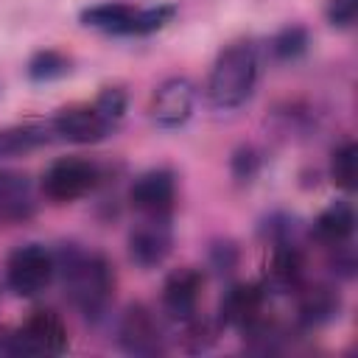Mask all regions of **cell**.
Wrapping results in <instances>:
<instances>
[{
  "label": "cell",
  "mask_w": 358,
  "mask_h": 358,
  "mask_svg": "<svg viewBox=\"0 0 358 358\" xmlns=\"http://www.w3.org/2000/svg\"><path fill=\"white\" fill-rule=\"evenodd\" d=\"M67 350V327L53 310H34L17 330L3 333V355H59Z\"/></svg>",
  "instance_id": "4"
},
{
  "label": "cell",
  "mask_w": 358,
  "mask_h": 358,
  "mask_svg": "<svg viewBox=\"0 0 358 358\" xmlns=\"http://www.w3.org/2000/svg\"><path fill=\"white\" fill-rule=\"evenodd\" d=\"M257 84V50L252 42H232L218 50L210 76H207V101L215 109H238L243 106Z\"/></svg>",
  "instance_id": "2"
},
{
  "label": "cell",
  "mask_w": 358,
  "mask_h": 358,
  "mask_svg": "<svg viewBox=\"0 0 358 358\" xmlns=\"http://www.w3.org/2000/svg\"><path fill=\"white\" fill-rule=\"evenodd\" d=\"M31 213H34V196L28 176L14 171H0V221L17 224L25 221Z\"/></svg>",
  "instance_id": "16"
},
{
  "label": "cell",
  "mask_w": 358,
  "mask_h": 358,
  "mask_svg": "<svg viewBox=\"0 0 358 358\" xmlns=\"http://www.w3.org/2000/svg\"><path fill=\"white\" fill-rule=\"evenodd\" d=\"M173 6H134L126 0H106L84 8L81 22L112 36H148L165 28L173 20Z\"/></svg>",
  "instance_id": "3"
},
{
  "label": "cell",
  "mask_w": 358,
  "mask_h": 358,
  "mask_svg": "<svg viewBox=\"0 0 358 358\" xmlns=\"http://www.w3.org/2000/svg\"><path fill=\"white\" fill-rule=\"evenodd\" d=\"M25 70H28L31 81H53V78H62V76L70 73V56H64L62 50L45 48V50H36L28 59Z\"/></svg>",
  "instance_id": "20"
},
{
  "label": "cell",
  "mask_w": 358,
  "mask_h": 358,
  "mask_svg": "<svg viewBox=\"0 0 358 358\" xmlns=\"http://www.w3.org/2000/svg\"><path fill=\"white\" fill-rule=\"evenodd\" d=\"M232 165H241V171H235V176H238V179H249V176L255 173V168H257V157H255V151H252V148H243L241 154H235Z\"/></svg>",
  "instance_id": "23"
},
{
  "label": "cell",
  "mask_w": 358,
  "mask_h": 358,
  "mask_svg": "<svg viewBox=\"0 0 358 358\" xmlns=\"http://www.w3.org/2000/svg\"><path fill=\"white\" fill-rule=\"evenodd\" d=\"M50 140H53L50 123L48 126H39V123L6 126V129H0V162L22 157V154H28V151H34V148H39Z\"/></svg>",
  "instance_id": "18"
},
{
  "label": "cell",
  "mask_w": 358,
  "mask_h": 358,
  "mask_svg": "<svg viewBox=\"0 0 358 358\" xmlns=\"http://www.w3.org/2000/svg\"><path fill=\"white\" fill-rule=\"evenodd\" d=\"M296 299H299V322L308 327H319L324 322H330L338 313V294L330 285H299L296 288Z\"/></svg>",
  "instance_id": "17"
},
{
  "label": "cell",
  "mask_w": 358,
  "mask_h": 358,
  "mask_svg": "<svg viewBox=\"0 0 358 358\" xmlns=\"http://www.w3.org/2000/svg\"><path fill=\"white\" fill-rule=\"evenodd\" d=\"M126 246H129L131 263H137L140 268H154V266H159V263L171 255V246H173V227H171V218L137 215V224L129 229Z\"/></svg>",
  "instance_id": "11"
},
{
  "label": "cell",
  "mask_w": 358,
  "mask_h": 358,
  "mask_svg": "<svg viewBox=\"0 0 358 358\" xmlns=\"http://www.w3.org/2000/svg\"><path fill=\"white\" fill-rule=\"evenodd\" d=\"M129 204L137 215L148 218H171L176 207V176L168 168L143 171L129 187Z\"/></svg>",
  "instance_id": "9"
},
{
  "label": "cell",
  "mask_w": 358,
  "mask_h": 358,
  "mask_svg": "<svg viewBox=\"0 0 358 358\" xmlns=\"http://www.w3.org/2000/svg\"><path fill=\"white\" fill-rule=\"evenodd\" d=\"M305 50H308V31H305L302 25H285V28L277 31L274 39H271V53H274L277 59H282V62L296 59V56H302Z\"/></svg>",
  "instance_id": "21"
},
{
  "label": "cell",
  "mask_w": 358,
  "mask_h": 358,
  "mask_svg": "<svg viewBox=\"0 0 358 358\" xmlns=\"http://www.w3.org/2000/svg\"><path fill=\"white\" fill-rule=\"evenodd\" d=\"M204 288V274L193 266L173 268L162 282V310L176 322L185 324L199 316V299Z\"/></svg>",
  "instance_id": "13"
},
{
  "label": "cell",
  "mask_w": 358,
  "mask_h": 358,
  "mask_svg": "<svg viewBox=\"0 0 358 358\" xmlns=\"http://www.w3.org/2000/svg\"><path fill=\"white\" fill-rule=\"evenodd\" d=\"M196 106V87L185 76H171L165 78L148 103V115L159 129H179L190 120Z\"/></svg>",
  "instance_id": "10"
},
{
  "label": "cell",
  "mask_w": 358,
  "mask_h": 358,
  "mask_svg": "<svg viewBox=\"0 0 358 358\" xmlns=\"http://www.w3.org/2000/svg\"><path fill=\"white\" fill-rule=\"evenodd\" d=\"M355 176H358V148L352 140H344L330 154V179L336 187L350 193L355 190Z\"/></svg>",
  "instance_id": "19"
},
{
  "label": "cell",
  "mask_w": 358,
  "mask_h": 358,
  "mask_svg": "<svg viewBox=\"0 0 358 358\" xmlns=\"http://www.w3.org/2000/svg\"><path fill=\"white\" fill-rule=\"evenodd\" d=\"M302 282H305L302 249L288 238H277L268 257V285L274 291H296Z\"/></svg>",
  "instance_id": "14"
},
{
  "label": "cell",
  "mask_w": 358,
  "mask_h": 358,
  "mask_svg": "<svg viewBox=\"0 0 358 358\" xmlns=\"http://www.w3.org/2000/svg\"><path fill=\"white\" fill-rule=\"evenodd\" d=\"M266 302H268V291L263 285L255 282H238L232 285L218 305V319L227 327L241 330L243 336L252 333L257 324L266 322Z\"/></svg>",
  "instance_id": "12"
},
{
  "label": "cell",
  "mask_w": 358,
  "mask_h": 358,
  "mask_svg": "<svg viewBox=\"0 0 358 358\" xmlns=\"http://www.w3.org/2000/svg\"><path fill=\"white\" fill-rule=\"evenodd\" d=\"M3 271L8 291H14L22 299H31L50 285L56 274V255L42 243H22L8 255Z\"/></svg>",
  "instance_id": "5"
},
{
  "label": "cell",
  "mask_w": 358,
  "mask_h": 358,
  "mask_svg": "<svg viewBox=\"0 0 358 358\" xmlns=\"http://www.w3.org/2000/svg\"><path fill=\"white\" fill-rule=\"evenodd\" d=\"M56 271H62L64 296L81 316L101 319L109 310L115 299V266L106 255L73 246L56 257Z\"/></svg>",
  "instance_id": "1"
},
{
  "label": "cell",
  "mask_w": 358,
  "mask_h": 358,
  "mask_svg": "<svg viewBox=\"0 0 358 358\" xmlns=\"http://www.w3.org/2000/svg\"><path fill=\"white\" fill-rule=\"evenodd\" d=\"M355 11H358V0H330L327 8H324L327 22L333 28H352Z\"/></svg>",
  "instance_id": "22"
},
{
  "label": "cell",
  "mask_w": 358,
  "mask_h": 358,
  "mask_svg": "<svg viewBox=\"0 0 358 358\" xmlns=\"http://www.w3.org/2000/svg\"><path fill=\"white\" fill-rule=\"evenodd\" d=\"M117 123L92 101V103H76L67 106L62 112H56V117L50 120V131L59 140L76 143V145H90L103 140Z\"/></svg>",
  "instance_id": "8"
},
{
  "label": "cell",
  "mask_w": 358,
  "mask_h": 358,
  "mask_svg": "<svg viewBox=\"0 0 358 358\" xmlns=\"http://www.w3.org/2000/svg\"><path fill=\"white\" fill-rule=\"evenodd\" d=\"M165 330L159 324V319L154 316V310L143 302L129 305L120 319H117V344L126 355H137V358H157L168 350L165 344Z\"/></svg>",
  "instance_id": "7"
},
{
  "label": "cell",
  "mask_w": 358,
  "mask_h": 358,
  "mask_svg": "<svg viewBox=\"0 0 358 358\" xmlns=\"http://www.w3.org/2000/svg\"><path fill=\"white\" fill-rule=\"evenodd\" d=\"M355 229V213L347 201H333L327 204L316 221H313V238L327 246V249H338V246H350Z\"/></svg>",
  "instance_id": "15"
},
{
  "label": "cell",
  "mask_w": 358,
  "mask_h": 358,
  "mask_svg": "<svg viewBox=\"0 0 358 358\" xmlns=\"http://www.w3.org/2000/svg\"><path fill=\"white\" fill-rule=\"evenodd\" d=\"M101 179V171L95 162L81 157H62L48 165L42 173V193L53 204H70L84 199Z\"/></svg>",
  "instance_id": "6"
}]
</instances>
